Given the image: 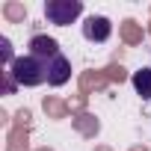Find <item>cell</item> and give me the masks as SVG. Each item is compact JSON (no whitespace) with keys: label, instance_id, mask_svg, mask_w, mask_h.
Instances as JSON below:
<instances>
[{"label":"cell","instance_id":"8fae6325","mask_svg":"<svg viewBox=\"0 0 151 151\" xmlns=\"http://www.w3.org/2000/svg\"><path fill=\"white\" fill-rule=\"evenodd\" d=\"M42 110L47 113V119H68V101H59V98H53V95H47L45 101H42Z\"/></svg>","mask_w":151,"mask_h":151},{"label":"cell","instance_id":"4fadbf2b","mask_svg":"<svg viewBox=\"0 0 151 151\" xmlns=\"http://www.w3.org/2000/svg\"><path fill=\"white\" fill-rule=\"evenodd\" d=\"M104 71H107V77H110V83H124V80H127V71H124L122 65H116V62H113V65H107Z\"/></svg>","mask_w":151,"mask_h":151},{"label":"cell","instance_id":"7a4b0ae2","mask_svg":"<svg viewBox=\"0 0 151 151\" xmlns=\"http://www.w3.org/2000/svg\"><path fill=\"white\" fill-rule=\"evenodd\" d=\"M80 12H83V3H80V0H47V3H45V18H47L50 24H56V27L71 24Z\"/></svg>","mask_w":151,"mask_h":151},{"label":"cell","instance_id":"ac0fdd59","mask_svg":"<svg viewBox=\"0 0 151 151\" xmlns=\"http://www.w3.org/2000/svg\"><path fill=\"white\" fill-rule=\"evenodd\" d=\"M36 151H53V148H47V145H45V148H36Z\"/></svg>","mask_w":151,"mask_h":151},{"label":"cell","instance_id":"52a82bcc","mask_svg":"<svg viewBox=\"0 0 151 151\" xmlns=\"http://www.w3.org/2000/svg\"><path fill=\"white\" fill-rule=\"evenodd\" d=\"M107 83H110V77H107L104 68H101V71H83V74H80V95L89 98L92 89H107Z\"/></svg>","mask_w":151,"mask_h":151},{"label":"cell","instance_id":"6da1fadb","mask_svg":"<svg viewBox=\"0 0 151 151\" xmlns=\"http://www.w3.org/2000/svg\"><path fill=\"white\" fill-rule=\"evenodd\" d=\"M9 74L15 77L18 86H39L47 80V62L36 59V56H18L9 68Z\"/></svg>","mask_w":151,"mask_h":151},{"label":"cell","instance_id":"9a60e30c","mask_svg":"<svg viewBox=\"0 0 151 151\" xmlns=\"http://www.w3.org/2000/svg\"><path fill=\"white\" fill-rule=\"evenodd\" d=\"M15 86H18V83H15V77H12L9 71H3V95H12V92H15Z\"/></svg>","mask_w":151,"mask_h":151},{"label":"cell","instance_id":"d6986e66","mask_svg":"<svg viewBox=\"0 0 151 151\" xmlns=\"http://www.w3.org/2000/svg\"><path fill=\"white\" fill-rule=\"evenodd\" d=\"M148 36H151V27H148Z\"/></svg>","mask_w":151,"mask_h":151},{"label":"cell","instance_id":"8992f818","mask_svg":"<svg viewBox=\"0 0 151 151\" xmlns=\"http://www.w3.org/2000/svg\"><path fill=\"white\" fill-rule=\"evenodd\" d=\"M68 77H71V62L59 53V56H53L50 62H47V83L50 86H62V83H68Z\"/></svg>","mask_w":151,"mask_h":151},{"label":"cell","instance_id":"e0dca14e","mask_svg":"<svg viewBox=\"0 0 151 151\" xmlns=\"http://www.w3.org/2000/svg\"><path fill=\"white\" fill-rule=\"evenodd\" d=\"M95 151H110V148H107V145H98V148H95Z\"/></svg>","mask_w":151,"mask_h":151},{"label":"cell","instance_id":"30bf717a","mask_svg":"<svg viewBox=\"0 0 151 151\" xmlns=\"http://www.w3.org/2000/svg\"><path fill=\"white\" fill-rule=\"evenodd\" d=\"M133 89H136V95L139 98H145V101H151V68H139V71H133Z\"/></svg>","mask_w":151,"mask_h":151},{"label":"cell","instance_id":"5b68a950","mask_svg":"<svg viewBox=\"0 0 151 151\" xmlns=\"http://www.w3.org/2000/svg\"><path fill=\"white\" fill-rule=\"evenodd\" d=\"M30 56H36L42 62H50L53 56H59L56 39H50V36H33L30 39Z\"/></svg>","mask_w":151,"mask_h":151},{"label":"cell","instance_id":"3957f363","mask_svg":"<svg viewBox=\"0 0 151 151\" xmlns=\"http://www.w3.org/2000/svg\"><path fill=\"white\" fill-rule=\"evenodd\" d=\"M30 124H33V113L30 110H18L15 113V124H12L9 139H6V151H30Z\"/></svg>","mask_w":151,"mask_h":151},{"label":"cell","instance_id":"ba28073f","mask_svg":"<svg viewBox=\"0 0 151 151\" xmlns=\"http://www.w3.org/2000/svg\"><path fill=\"white\" fill-rule=\"evenodd\" d=\"M71 124L80 136H95L101 130V122L92 116V113H80V116H71Z\"/></svg>","mask_w":151,"mask_h":151},{"label":"cell","instance_id":"5bb4252c","mask_svg":"<svg viewBox=\"0 0 151 151\" xmlns=\"http://www.w3.org/2000/svg\"><path fill=\"white\" fill-rule=\"evenodd\" d=\"M15 59H18V56H12V45H9V39H0V62L12 68Z\"/></svg>","mask_w":151,"mask_h":151},{"label":"cell","instance_id":"2e32d148","mask_svg":"<svg viewBox=\"0 0 151 151\" xmlns=\"http://www.w3.org/2000/svg\"><path fill=\"white\" fill-rule=\"evenodd\" d=\"M130 151H148V148H145V145H133Z\"/></svg>","mask_w":151,"mask_h":151},{"label":"cell","instance_id":"277c9868","mask_svg":"<svg viewBox=\"0 0 151 151\" xmlns=\"http://www.w3.org/2000/svg\"><path fill=\"white\" fill-rule=\"evenodd\" d=\"M110 33H113V24H110V18H104V15H89L86 24H83V36H86L89 42H107Z\"/></svg>","mask_w":151,"mask_h":151},{"label":"cell","instance_id":"9c48e42d","mask_svg":"<svg viewBox=\"0 0 151 151\" xmlns=\"http://www.w3.org/2000/svg\"><path fill=\"white\" fill-rule=\"evenodd\" d=\"M119 33H122V42L124 45H142V39H145V30L136 24V21H122V27H119Z\"/></svg>","mask_w":151,"mask_h":151},{"label":"cell","instance_id":"7c38bea8","mask_svg":"<svg viewBox=\"0 0 151 151\" xmlns=\"http://www.w3.org/2000/svg\"><path fill=\"white\" fill-rule=\"evenodd\" d=\"M3 15H6L12 24H24L27 9H24V3H18V0H9V3H3Z\"/></svg>","mask_w":151,"mask_h":151}]
</instances>
